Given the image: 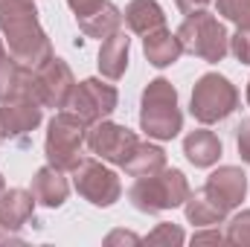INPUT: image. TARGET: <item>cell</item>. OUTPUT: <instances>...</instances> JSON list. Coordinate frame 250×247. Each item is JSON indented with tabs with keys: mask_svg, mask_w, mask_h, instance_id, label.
Listing matches in <instances>:
<instances>
[{
	"mask_svg": "<svg viewBox=\"0 0 250 247\" xmlns=\"http://www.w3.org/2000/svg\"><path fill=\"white\" fill-rule=\"evenodd\" d=\"M184 212H187V221L195 224V227H212V224H221L230 215V209L221 206L212 195H207L204 186L198 192H189L187 204H184Z\"/></svg>",
	"mask_w": 250,
	"mask_h": 247,
	"instance_id": "18",
	"label": "cell"
},
{
	"mask_svg": "<svg viewBox=\"0 0 250 247\" xmlns=\"http://www.w3.org/2000/svg\"><path fill=\"white\" fill-rule=\"evenodd\" d=\"M143 239L140 236H134V233H125V230H114L108 239H105V245L114 247V245H140Z\"/></svg>",
	"mask_w": 250,
	"mask_h": 247,
	"instance_id": "29",
	"label": "cell"
},
{
	"mask_svg": "<svg viewBox=\"0 0 250 247\" xmlns=\"http://www.w3.org/2000/svg\"><path fill=\"white\" fill-rule=\"evenodd\" d=\"M9 137H6V128H3V123H0V143H6Z\"/></svg>",
	"mask_w": 250,
	"mask_h": 247,
	"instance_id": "33",
	"label": "cell"
},
{
	"mask_svg": "<svg viewBox=\"0 0 250 247\" xmlns=\"http://www.w3.org/2000/svg\"><path fill=\"white\" fill-rule=\"evenodd\" d=\"M227 245H248L250 247V209H242L239 215L230 218L227 233H224Z\"/></svg>",
	"mask_w": 250,
	"mask_h": 247,
	"instance_id": "24",
	"label": "cell"
},
{
	"mask_svg": "<svg viewBox=\"0 0 250 247\" xmlns=\"http://www.w3.org/2000/svg\"><path fill=\"white\" fill-rule=\"evenodd\" d=\"M3 56H6V47H3V41H0V59H3Z\"/></svg>",
	"mask_w": 250,
	"mask_h": 247,
	"instance_id": "35",
	"label": "cell"
},
{
	"mask_svg": "<svg viewBox=\"0 0 250 247\" xmlns=\"http://www.w3.org/2000/svg\"><path fill=\"white\" fill-rule=\"evenodd\" d=\"M32 195H35V201L41 206L59 209L64 201H67V195H70V184H67L62 169H56V166L47 163L44 169H38L32 175Z\"/></svg>",
	"mask_w": 250,
	"mask_h": 247,
	"instance_id": "14",
	"label": "cell"
},
{
	"mask_svg": "<svg viewBox=\"0 0 250 247\" xmlns=\"http://www.w3.org/2000/svg\"><path fill=\"white\" fill-rule=\"evenodd\" d=\"M35 215V195L32 189H6L0 195V224L12 233H21Z\"/></svg>",
	"mask_w": 250,
	"mask_h": 247,
	"instance_id": "13",
	"label": "cell"
},
{
	"mask_svg": "<svg viewBox=\"0 0 250 247\" xmlns=\"http://www.w3.org/2000/svg\"><path fill=\"white\" fill-rule=\"evenodd\" d=\"M125 175L131 178H146V175H157L160 169H166V151L154 143H137L123 163Z\"/></svg>",
	"mask_w": 250,
	"mask_h": 247,
	"instance_id": "20",
	"label": "cell"
},
{
	"mask_svg": "<svg viewBox=\"0 0 250 247\" xmlns=\"http://www.w3.org/2000/svg\"><path fill=\"white\" fill-rule=\"evenodd\" d=\"M236 148H239V157L250 166V120H242L236 128Z\"/></svg>",
	"mask_w": 250,
	"mask_h": 247,
	"instance_id": "27",
	"label": "cell"
},
{
	"mask_svg": "<svg viewBox=\"0 0 250 247\" xmlns=\"http://www.w3.org/2000/svg\"><path fill=\"white\" fill-rule=\"evenodd\" d=\"M140 128L151 140H175L184 128V114L178 108V90L169 79H151L140 99Z\"/></svg>",
	"mask_w": 250,
	"mask_h": 247,
	"instance_id": "2",
	"label": "cell"
},
{
	"mask_svg": "<svg viewBox=\"0 0 250 247\" xmlns=\"http://www.w3.org/2000/svg\"><path fill=\"white\" fill-rule=\"evenodd\" d=\"M23 239L18 236V233H12V230H6L3 224H0V245H21Z\"/></svg>",
	"mask_w": 250,
	"mask_h": 247,
	"instance_id": "32",
	"label": "cell"
},
{
	"mask_svg": "<svg viewBox=\"0 0 250 247\" xmlns=\"http://www.w3.org/2000/svg\"><path fill=\"white\" fill-rule=\"evenodd\" d=\"M44 120V105L35 93V87L21 90L15 96H9L6 102H0V123L6 128V137H26L29 131H35Z\"/></svg>",
	"mask_w": 250,
	"mask_h": 247,
	"instance_id": "11",
	"label": "cell"
},
{
	"mask_svg": "<svg viewBox=\"0 0 250 247\" xmlns=\"http://www.w3.org/2000/svg\"><path fill=\"white\" fill-rule=\"evenodd\" d=\"M120 105V93L114 84H105L102 79H84L73 87L67 108L70 114H76L84 125H93L99 120H108Z\"/></svg>",
	"mask_w": 250,
	"mask_h": 247,
	"instance_id": "7",
	"label": "cell"
},
{
	"mask_svg": "<svg viewBox=\"0 0 250 247\" xmlns=\"http://www.w3.org/2000/svg\"><path fill=\"white\" fill-rule=\"evenodd\" d=\"M230 53L236 62L250 64V29H236V35H230Z\"/></svg>",
	"mask_w": 250,
	"mask_h": 247,
	"instance_id": "26",
	"label": "cell"
},
{
	"mask_svg": "<svg viewBox=\"0 0 250 247\" xmlns=\"http://www.w3.org/2000/svg\"><path fill=\"white\" fill-rule=\"evenodd\" d=\"M204 192L212 195L221 206L236 209V206L245 201V195H248V175H245L239 166H218V169L207 178Z\"/></svg>",
	"mask_w": 250,
	"mask_h": 247,
	"instance_id": "12",
	"label": "cell"
},
{
	"mask_svg": "<svg viewBox=\"0 0 250 247\" xmlns=\"http://www.w3.org/2000/svg\"><path fill=\"white\" fill-rule=\"evenodd\" d=\"M73 87H76V79H73V70L64 59L50 56L41 67H35V93H38L44 108L64 111Z\"/></svg>",
	"mask_w": 250,
	"mask_h": 247,
	"instance_id": "9",
	"label": "cell"
},
{
	"mask_svg": "<svg viewBox=\"0 0 250 247\" xmlns=\"http://www.w3.org/2000/svg\"><path fill=\"white\" fill-rule=\"evenodd\" d=\"M248 105H250V82H248Z\"/></svg>",
	"mask_w": 250,
	"mask_h": 247,
	"instance_id": "36",
	"label": "cell"
},
{
	"mask_svg": "<svg viewBox=\"0 0 250 247\" xmlns=\"http://www.w3.org/2000/svg\"><path fill=\"white\" fill-rule=\"evenodd\" d=\"M184 154H187V160L195 169H209L221 157V140L207 128L189 131L187 140H184Z\"/></svg>",
	"mask_w": 250,
	"mask_h": 247,
	"instance_id": "17",
	"label": "cell"
},
{
	"mask_svg": "<svg viewBox=\"0 0 250 247\" xmlns=\"http://www.w3.org/2000/svg\"><path fill=\"white\" fill-rule=\"evenodd\" d=\"M218 245V242H224V236L218 233V230H198L195 236H192V245Z\"/></svg>",
	"mask_w": 250,
	"mask_h": 247,
	"instance_id": "30",
	"label": "cell"
},
{
	"mask_svg": "<svg viewBox=\"0 0 250 247\" xmlns=\"http://www.w3.org/2000/svg\"><path fill=\"white\" fill-rule=\"evenodd\" d=\"M79 23V29H82V35L84 38H111L120 26H123V12L111 3V0H105L93 15H87V18H79L76 21Z\"/></svg>",
	"mask_w": 250,
	"mask_h": 247,
	"instance_id": "21",
	"label": "cell"
},
{
	"mask_svg": "<svg viewBox=\"0 0 250 247\" xmlns=\"http://www.w3.org/2000/svg\"><path fill=\"white\" fill-rule=\"evenodd\" d=\"M178 38L184 44V53L201 59V62L218 64L230 53V35L227 26L207 9H195L178 26Z\"/></svg>",
	"mask_w": 250,
	"mask_h": 247,
	"instance_id": "4",
	"label": "cell"
},
{
	"mask_svg": "<svg viewBox=\"0 0 250 247\" xmlns=\"http://www.w3.org/2000/svg\"><path fill=\"white\" fill-rule=\"evenodd\" d=\"M125 26L137 35H148L160 26H166V15L157 0H131L123 12Z\"/></svg>",
	"mask_w": 250,
	"mask_h": 247,
	"instance_id": "19",
	"label": "cell"
},
{
	"mask_svg": "<svg viewBox=\"0 0 250 247\" xmlns=\"http://www.w3.org/2000/svg\"><path fill=\"white\" fill-rule=\"evenodd\" d=\"M84 143H87V125L70 111H59L47 125V140H44L47 163L62 172H73L82 163Z\"/></svg>",
	"mask_w": 250,
	"mask_h": 247,
	"instance_id": "6",
	"label": "cell"
},
{
	"mask_svg": "<svg viewBox=\"0 0 250 247\" xmlns=\"http://www.w3.org/2000/svg\"><path fill=\"white\" fill-rule=\"evenodd\" d=\"M236 108H239V90H236V84L227 76H221V73H204L195 82L192 99H189V114L201 125L221 123Z\"/></svg>",
	"mask_w": 250,
	"mask_h": 247,
	"instance_id": "5",
	"label": "cell"
},
{
	"mask_svg": "<svg viewBox=\"0 0 250 247\" xmlns=\"http://www.w3.org/2000/svg\"><path fill=\"white\" fill-rule=\"evenodd\" d=\"M29 87H35V70L12 56H3L0 59V102H6L9 96H15L21 90H29Z\"/></svg>",
	"mask_w": 250,
	"mask_h": 247,
	"instance_id": "22",
	"label": "cell"
},
{
	"mask_svg": "<svg viewBox=\"0 0 250 247\" xmlns=\"http://www.w3.org/2000/svg\"><path fill=\"white\" fill-rule=\"evenodd\" d=\"M6 192V181H3V175H0V195Z\"/></svg>",
	"mask_w": 250,
	"mask_h": 247,
	"instance_id": "34",
	"label": "cell"
},
{
	"mask_svg": "<svg viewBox=\"0 0 250 247\" xmlns=\"http://www.w3.org/2000/svg\"><path fill=\"white\" fill-rule=\"evenodd\" d=\"M189 192L192 189H189L187 175L181 169H160L157 175L137 178V184L128 189V201H131L134 209L148 212V215H157L163 209L184 206Z\"/></svg>",
	"mask_w": 250,
	"mask_h": 247,
	"instance_id": "3",
	"label": "cell"
},
{
	"mask_svg": "<svg viewBox=\"0 0 250 247\" xmlns=\"http://www.w3.org/2000/svg\"><path fill=\"white\" fill-rule=\"evenodd\" d=\"M0 32L9 44V56L32 70L53 56V44L41 29L35 0H0Z\"/></svg>",
	"mask_w": 250,
	"mask_h": 247,
	"instance_id": "1",
	"label": "cell"
},
{
	"mask_svg": "<svg viewBox=\"0 0 250 247\" xmlns=\"http://www.w3.org/2000/svg\"><path fill=\"white\" fill-rule=\"evenodd\" d=\"M73 186L93 206H114L123 195V184L117 172H111L93 157H82V163L73 169Z\"/></svg>",
	"mask_w": 250,
	"mask_h": 247,
	"instance_id": "8",
	"label": "cell"
},
{
	"mask_svg": "<svg viewBox=\"0 0 250 247\" xmlns=\"http://www.w3.org/2000/svg\"><path fill=\"white\" fill-rule=\"evenodd\" d=\"M137 143L140 140H137V134L131 128L117 125L111 120H99V123L87 125V148L96 157H102V160H108L114 166H123Z\"/></svg>",
	"mask_w": 250,
	"mask_h": 247,
	"instance_id": "10",
	"label": "cell"
},
{
	"mask_svg": "<svg viewBox=\"0 0 250 247\" xmlns=\"http://www.w3.org/2000/svg\"><path fill=\"white\" fill-rule=\"evenodd\" d=\"M209 0H175V6L184 12V15H189V12H195V9H204Z\"/></svg>",
	"mask_w": 250,
	"mask_h": 247,
	"instance_id": "31",
	"label": "cell"
},
{
	"mask_svg": "<svg viewBox=\"0 0 250 247\" xmlns=\"http://www.w3.org/2000/svg\"><path fill=\"white\" fill-rule=\"evenodd\" d=\"M143 53H146L148 64H154V67H172L184 56V44H181L178 32L172 35L166 26H160V29L143 35Z\"/></svg>",
	"mask_w": 250,
	"mask_h": 247,
	"instance_id": "15",
	"label": "cell"
},
{
	"mask_svg": "<svg viewBox=\"0 0 250 247\" xmlns=\"http://www.w3.org/2000/svg\"><path fill=\"white\" fill-rule=\"evenodd\" d=\"M102 3H105V0H67V6L73 9L76 21H79V18H87V15H93V12H96Z\"/></svg>",
	"mask_w": 250,
	"mask_h": 247,
	"instance_id": "28",
	"label": "cell"
},
{
	"mask_svg": "<svg viewBox=\"0 0 250 247\" xmlns=\"http://www.w3.org/2000/svg\"><path fill=\"white\" fill-rule=\"evenodd\" d=\"M128 53H131V38L125 35L123 29H117L99 47V73L105 79H111V82L123 79L125 70H128Z\"/></svg>",
	"mask_w": 250,
	"mask_h": 247,
	"instance_id": "16",
	"label": "cell"
},
{
	"mask_svg": "<svg viewBox=\"0 0 250 247\" xmlns=\"http://www.w3.org/2000/svg\"><path fill=\"white\" fill-rule=\"evenodd\" d=\"M215 9L239 29H250V0H215Z\"/></svg>",
	"mask_w": 250,
	"mask_h": 247,
	"instance_id": "23",
	"label": "cell"
},
{
	"mask_svg": "<svg viewBox=\"0 0 250 247\" xmlns=\"http://www.w3.org/2000/svg\"><path fill=\"white\" fill-rule=\"evenodd\" d=\"M146 242L148 245H166V247H178L187 242V236H184V230L178 227V224H157L148 236H146Z\"/></svg>",
	"mask_w": 250,
	"mask_h": 247,
	"instance_id": "25",
	"label": "cell"
}]
</instances>
